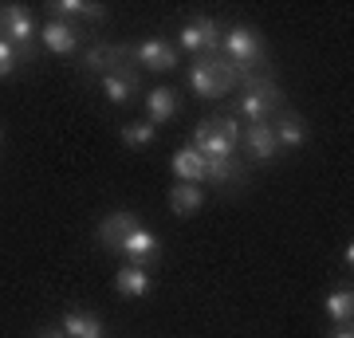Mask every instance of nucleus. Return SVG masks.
Instances as JSON below:
<instances>
[{
    "label": "nucleus",
    "mask_w": 354,
    "mask_h": 338,
    "mask_svg": "<svg viewBox=\"0 0 354 338\" xmlns=\"http://www.w3.org/2000/svg\"><path fill=\"white\" fill-rule=\"evenodd\" d=\"M244 71L241 67H232L225 55H201V59L189 67V87L201 95V99H221L228 91L232 79H241Z\"/></svg>",
    "instance_id": "f257e3e1"
},
{
    "label": "nucleus",
    "mask_w": 354,
    "mask_h": 338,
    "mask_svg": "<svg viewBox=\"0 0 354 338\" xmlns=\"http://www.w3.org/2000/svg\"><path fill=\"white\" fill-rule=\"evenodd\" d=\"M221 48H225V59L232 63V67H241V71H248V67H256V63H264V36H260L256 28L232 24L225 32V39H221Z\"/></svg>",
    "instance_id": "f03ea898"
},
{
    "label": "nucleus",
    "mask_w": 354,
    "mask_h": 338,
    "mask_svg": "<svg viewBox=\"0 0 354 338\" xmlns=\"http://www.w3.org/2000/svg\"><path fill=\"white\" fill-rule=\"evenodd\" d=\"M283 106V95L272 79H244V95L236 102V111L244 118H252V122H264L268 114H276Z\"/></svg>",
    "instance_id": "7ed1b4c3"
},
{
    "label": "nucleus",
    "mask_w": 354,
    "mask_h": 338,
    "mask_svg": "<svg viewBox=\"0 0 354 338\" xmlns=\"http://www.w3.org/2000/svg\"><path fill=\"white\" fill-rule=\"evenodd\" d=\"M0 36L8 39L12 48H20L24 55H32L36 24H32V16H28L24 4H4V8H0Z\"/></svg>",
    "instance_id": "20e7f679"
},
{
    "label": "nucleus",
    "mask_w": 354,
    "mask_h": 338,
    "mask_svg": "<svg viewBox=\"0 0 354 338\" xmlns=\"http://www.w3.org/2000/svg\"><path fill=\"white\" fill-rule=\"evenodd\" d=\"M83 67H87V71H99V75H127V79H138V67L130 63L127 48H106V44H95V48L83 55Z\"/></svg>",
    "instance_id": "39448f33"
},
{
    "label": "nucleus",
    "mask_w": 354,
    "mask_h": 338,
    "mask_svg": "<svg viewBox=\"0 0 354 338\" xmlns=\"http://www.w3.org/2000/svg\"><path fill=\"white\" fill-rule=\"evenodd\" d=\"M134 67H150V71H174L177 67V48L165 39H142L134 48H127Z\"/></svg>",
    "instance_id": "423d86ee"
},
{
    "label": "nucleus",
    "mask_w": 354,
    "mask_h": 338,
    "mask_svg": "<svg viewBox=\"0 0 354 338\" xmlns=\"http://www.w3.org/2000/svg\"><path fill=\"white\" fill-rule=\"evenodd\" d=\"M118 256H127V263H138V267H146V263H153L158 256H162V240L153 236L150 228L134 225L127 232V240L118 244Z\"/></svg>",
    "instance_id": "0eeeda50"
},
{
    "label": "nucleus",
    "mask_w": 354,
    "mask_h": 338,
    "mask_svg": "<svg viewBox=\"0 0 354 338\" xmlns=\"http://www.w3.org/2000/svg\"><path fill=\"white\" fill-rule=\"evenodd\" d=\"M189 146L201 153V158H232V153H236V146H232V142L221 134V130H216L213 118H205V122L193 130V142H189Z\"/></svg>",
    "instance_id": "6e6552de"
},
{
    "label": "nucleus",
    "mask_w": 354,
    "mask_h": 338,
    "mask_svg": "<svg viewBox=\"0 0 354 338\" xmlns=\"http://www.w3.org/2000/svg\"><path fill=\"white\" fill-rule=\"evenodd\" d=\"M241 142H244V150H248V158H252V162H272V158L279 153V142H276L272 122H252L241 134Z\"/></svg>",
    "instance_id": "1a4fd4ad"
},
{
    "label": "nucleus",
    "mask_w": 354,
    "mask_h": 338,
    "mask_svg": "<svg viewBox=\"0 0 354 338\" xmlns=\"http://www.w3.org/2000/svg\"><path fill=\"white\" fill-rule=\"evenodd\" d=\"M39 39H44V48H48L51 55H75L79 28L67 24V20H48V24L39 28Z\"/></svg>",
    "instance_id": "9d476101"
},
{
    "label": "nucleus",
    "mask_w": 354,
    "mask_h": 338,
    "mask_svg": "<svg viewBox=\"0 0 354 338\" xmlns=\"http://www.w3.org/2000/svg\"><path fill=\"white\" fill-rule=\"evenodd\" d=\"M134 225H138V216L127 213V209H118V213L102 216V225H99V244H102V248H111V252H118V244L127 240V232H130Z\"/></svg>",
    "instance_id": "9b49d317"
},
{
    "label": "nucleus",
    "mask_w": 354,
    "mask_h": 338,
    "mask_svg": "<svg viewBox=\"0 0 354 338\" xmlns=\"http://www.w3.org/2000/svg\"><path fill=\"white\" fill-rule=\"evenodd\" d=\"M48 12H51V20L75 24V20H102L106 8H102V4H87V0H51Z\"/></svg>",
    "instance_id": "f8f14e48"
},
{
    "label": "nucleus",
    "mask_w": 354,
    "mask_h": 338,
    "mask_svg": "<svg viewBox=\"0 0 354 338\" xmlns=\"http://www.w3.org/2000/svg\"><path fill=\"white\" fill-rule=\"evenodd\" d=\"M114 291L127 295V299H142V295L150 291V272L138 267V263H122L118 276H114Z\"/></svg>",
    "instance_id": "ddd939ff"
},
{
    "label": "nucleus",
    "mask_w": 354,
    "mask_h": 338,
    "mask_svg": "<svg viewBox=\"0 0 354 338\" xmlns=\"http://www.w3.org/2000/svg\"><path fill=\"white\" fill-rule=\"evenodd\" d=\"M205 205V193L201 185H189V181H177L174 189H169V213L177 216H193L197 209Z\"/></svg>",
    "instance_id": "4468645a"
},
{
    "label": "nucleus",
    "mask_w": 354,
    "mask_h": 338,
    "mask_svg": "<svg viewBox=\"0 0 354 338\" xmlns=\"http://www.w3.org/2000/svg\"><path fill=\"white\" fill-rule=\"evenodd\" d=\"M276 130V142H279V150H299L307 142V130H304V118L295 111H288V114H279V122L272 126Z\"/></svg>",
    "instance_id": "2eb2a0df"
},
{
    "label": "nucleus",
    "mask_w": 354,
    "mask_h": 338,
    "mask_svg": "<svg viewBox=\"0 0 354 338\" xmlns=\"http://www.w3.org/2000/svg\"><path fill=\"white\" fill-rule=\"evenodd\" d=\"M174 173L177 181H189V185H201L205 181V158L193 146H185V150L174 153Z\"/></svg>",
    "instance_id": "dca6fc26"
},
{
    "label": "nucleus",
    "mask_w": 354,
    "mask_h": 338,
    "mask_svg": "<svg viewBox=\"0 0 354 338\" xmlns=\"http://www.w3.org/2000/svg\"><path fill=\"white\" fill-rule=\"evenodd\" d=\"M146 111H150V122L153 126L169 122V118L177 114V95L169 87H153L150 95H146Z\"/></svg>",
    "instance_id": "f3484780"
},
{
    "label": "nucleus",
    "mask_w": 354,
    "mask_h": 338,
    "mask_svg": "<svg viewBox=\"0 0 354 338\" xmlns=\"http://www.w3.org/2000/svg\"><path fill=\"white\" fill-rule=\"evenodd\" d=\"M67 338H102V323L87 311H71L64 314V326H59Z\"/></svg>",
    "instance_id": "a211bd4d"
},
{
    "label": "nucleus",
    "mask_w": 354,
    "mask_h": 338,
    "mask_svg": "<svg viewBox=\"0 0 354 338\" xmlns=\"http://www.w3.org/2000/svg\"><path fill=\"white\" fill-rule=\"evenodd\" d=\"M138 87H142V79H127V75H102V95H106V102H114V106H122V102H130Z\"/></svg>",
    "instance_id": "6ab92c4d"
},
{
    "label": "nucleus",
    "mask_w": 354,
    "mask_h": 338,
    "mask_svg": "<svg viewBox=\"0 0 354 338\" xmlns=\"http://www.w3.org/2000/svg\"><path fill=\"white\" fill-rule=\"evenodd\" d=\"M351 314H354V291L351 288L330 291V295H327V319H330V323L342 326V323H351Z\"/></svg>",
    "instance_id": "aec40b11"
},
{
    "label": "nucleus",
    "mask_w": 354,
    "mask_h": 338,
    "mask_svg": "<svg viewBox=\"0 0 354 338\" xmlns=\"http://www.w3.org/2000/svg\"><path fill=\"white\" fill-rule=\"evenodd\" d=\"M244 169L236 158H205V181H216V185H225V181H236Z\"/></svg>",
    "instance_id": "412c9836"
},
{
    "label": "nucleus",
    "mask_w": 354,
    "mask_h": 338,
    "mask_svg": "<svg viewBox=\"0 0 354 338\" xmlns=\"http://www.w3.org/2000/svg\"><path fill=\"white\" fill-rule=\"evenodd\" d=\"M153 134H158V126L146 118V122H127L118 138H122V146H127V150H146V146L153 142Z\"/></svg>",
    "instance_id": "4be33fe9"
},
{
    "label": "nucleus",
    "mask_w": 354,
    "mask_h": 338,
    "mask_svg": "<svg viewBox=\"0 0 354 338\" xmlns=\"http://www.w3.org/2000/svg\"><path fill=\"white\" fill-rule=\"evenodd\" d=\"M28 59H32V55H24L20 48H12L8 39L0 36V79H8L16 67H20V63H28Z\"/></svg>",
    "instance_id": "5701e85b"
},
{
    "label": "nucleus",
    "mask_w": 354,
    "mask_h": 338,
    "mask_svg": "<svg viewBox=\"0 0 354 338\" xmlns=\"http://www.w3.org/2000/svg\"><path fill=\"white\" fill-rule=\"evenodd\" d=\"M177 48H185L189 55H205V36H201V24H197V20H189V24H181Z\"/></svg>",
    "instance_id": "b1692460"
},
{
    "label": "nucleus",
    "mask_w": 354,
    "mask_h": 338,
    "mask_svg": "<svg viewBox=\"0 0 354 338\" xmlns=\"http://www.w3.org/2000/svg\"><path fill=\"white\" fill-rule=\"evenodd\" d=\"M213 122H216V130H221V134H225V138L232 142V146L241 142L244 130H241V122H236V118H213Z\"/></svg>",
    "instance_id": "393cba45"
},
{
    "label": "nucleus",
    "mask_w": 354,
    "mask_h": 338,
    "mask_svg": "<svg viewBox=\"0 0 354 338\" xmlns=\"http://www.w3.org/2000/svg\"><path fill=\"white\" fill-rule=\"evenodd\" d=\"M330 338H354L351 323H342V326H335V330H330Z\"/></svg>",
    "instance_id": "a878e982"
},
{
    "label": "nucleus",
    "mask_w": 354,
    "mask_h": 338,
    "mask_svg": "<svg viewBox=\"0 0 354 338\" xmlns=\"http://www.w3.org/2000/svg\"><path fill=\"white\" fill-rule=\"evenodd\" d=\"M36 338H67V335H64V330H39Z\"/></svg>",
    "instance_id": "bb28decb"
}]
</instances>
